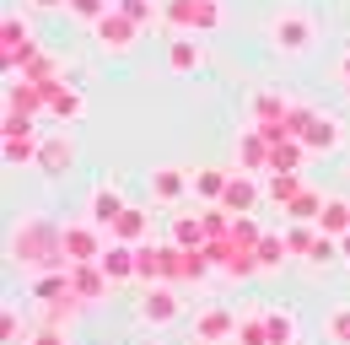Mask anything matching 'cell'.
Here are the masks:
<instances>
[{
	"instance_id": "obj_1",
	"label": "cell",
	"mask_w": 350,
	"mask_h": 345,
	"mask_svg": "<svg viewBox=\"0 0 350 345\" xmlns=\"http://www.w3.org/2000/svg\"><path fill=\"white\" fill-rule=\"evenodd\" d=\"M11 259L27 264L33 275H44V270H70V264H65V248H59V227L44 221V216H27V221L11 232Z\"/></svg>"
},
{
	"instance_id": "obj_2",
	"label": "cell",
	"mask_w": 350,
	"mask_h": 345,
	"mask_svg": "<svg viewBox=\"0 0 350 345\" xmlns=\"http://www.w3.org/2000/svg\"><path fill=\"white\" fill-rule=\"evenodd\" d=\"M162 22L178 33H216L221 27V0H167Z\"/></svg>"
},
{
	"instance_id": "obj_3",
	"label": "cell",
	"mask_w": 350,
	"mask_h": 345,
	"mask_svg": "<svg viewBox=\"0 0 350 345\" xmlns=\"http://www.w3.org/2000/svg\"><path fill=\"white\" fill-rule=\"evenodd\" d=\"M59 248H65V264H97L108 243L97 221H59Z\"/></svg>"
},
{
	"instance_id": "obj_4",
	"label": "cell",
	"mask_w": 350,
	"mask_h": 345,
	"mask_svg": "<svg viewBox=\"0 0 350 345\" xmlns=\"http://www.w3.org/2000/svg\"><path fill=\"white\" fill-rule=\"evenodd\" d=\"M140 324L146 329H167V324H178L183 318V297H178V286L173 281H157V286H146L140 292Z\"/></svg>"
},
{
	"instance_id": "obj_5",
	"label": "cell",
	"mask_w": 350,
	"mask_h": 345,
	"mask_svg": "<svg viewBox=\"0 0 350 345\" xmlns=\"http://www.w3.org/2000/svg\"><path fill=\"white\" fill-rule=\"evenodd\" d=\"M38 151H44L38 125L27 114H5V168H27V162H38Z\"/></svg>"
},
{
	"instance_id": "obj_6",
	"label": "cell",
	"mask_w": 350,
	"mask_h": 345,
	"mask_svg": "<svg viewBox=\"0 0 350 345\" xmlns=\"http://www.w3.org/2000/svg\"><path fill=\"white\" fill-rule=\"evenodd\" d=\"M312 38H318V27H312V16H307V11H297V5H286V11L269 22V43H275V49H286V54L312 49Z\"/></svg>"
},
{
	"instance_id": "obj_7",
	"label": "cell",
	"mask_w": 350,
	"mask_h": 345,
	"mask_svg": "<svg viewBox=\"0 0 350 345\" xmlns=\"http://www.w3.org/2000/svg\"><path fill=\"white\" fill-rule=\"evenodd\" d=\"M146 189H151V200H157L162 211H178V205L194 194V172L173 168V162H167V168H151L146 172Z\"/></svg>"
},
{
	"instance_id": "obj_8",
	"label": "cell",
	"mask_w": 350,
	"mask_h": 345,
	"mask_svg": "<svg viewBox=\"0 0 350 345\" xmlns=\"http://www.w3.org/2000/svg\"><path fill=\"white\" fill-rule=\"evenodd\" d=\"M226 340H237V313L226 302H205L194 313V345H226Z\"/></svg>"
},
{
	"instance_id": "obj_9",
	"label": "cell",
	"mask_w": 350,
	"mask_h": 345,
	"mask_svg": "<svg viewBox=\"0 0 350 345\" xmlns=\"http://www.w3.org/2000/svg\"><path fill=\"white\" fill-rule=\"evenodd\" d=\"M232 157H237V172H254V178H264V172L275 168V151H269V140H264V129H259V125L237 135Z\"/></svg>"
},
{
	"instance_id": "obj_10",
	"label": "cell",
	"mask_w": 350,
	"mask_h": 345,
	"mask_svg": "<svg viewBox=\"0 0 350 345\" xmlns=\"http://www.w3.org/2000/svg\"><path fill=\"white\" fill-rule=\"evenodd\" d=\"M264 200V178L254 172H232V183H226V194H221V211L226 216H254Z\"/></svg>"
},
{
	"instance_id": "obj_11",
	"label": "cell",
	"mask_w": 350,
	"mask_h": 345,
	"mask_svg": "<svg viewBox=\"0 0 350 345\" xmlns=\"http://www.w3.org/2000/svg\"><path fill=\"white\" fill-rule=\"evenodd\" d=\"M124 211H130V205H124V194H119L113 183H97V189L87 194V221H97L103 232H113Z\"/></svg>"
},
{
	"instance_id": "obj_12",
	"label": "cell",
	"mask_w": 350,
	"mask_h": 345,
	"mask_svg": "<svg viewBox=\"0 0 350 345\" xmlns=\"http://www.w3.org/2000/svg\"><path fill=\"white\" fill-rule=\"evenodd\" d=\"M70 162H76V140H70L65 129L44 135V151H38V162H33V168L44 172V178H59V172H70Z\"/></svg>"
},
{
	"instance_id": "obj_13",
	"label": "cell",
	"mask_w": 350,
	"mask_h": 345,
	"mask_svg": "<svg viewBox=\"0 0 350 345\" xmlns=\"http://www.w3.org/2000/svg\"><path fill=\"white\" fill-rule=\"evenodd\" d=\"M92 38L103 43V49H130V43L140 38V22H130V16H124V11L113 5V11H108V16L97 22V27H92Z\"/></svg>"
},
{
	"instance_id": "obj_14",
	"label": "cell",
	"mask_w": 350,
	"mask_h": 345,
	"mask_svg": "<svg viewBox=\"0 0 350 345\" xmlns=\"http://www.w3.org/2000/svg\"><path fill=\"white\" fill-rule=\"evenodd\" d=\"M97 264L108 270V281H113V286H119V281H135V275H140V248L113 238V243L103 248V259H97Z\"/></svg>"
},
{
	"instance_id": "obj_15",
	"label": "cell",
	"mask_w": 350,
	"mask_h": 345,
	"mask_svg": "<svg viewBox=\"0 0 350 345\" xmlns=\"http://www.w3.org/2000/svg\"><path fill=\"white\" fill-rule=\"evenodd\" d=\"M108 286H113V281H108L103 264H70V297L76 302H97Z\"/></svg>"
},
{
	"instance_id": "obj_16",
	"label": "cell",
	"mask_w": 350,
	"mask_h": 345,
	"mask_svg": "<svg viewBox=\"0 0 350 345\" xmlns=\"http://www.w3.org/2000/svg\"><path fill=\"white\" fill-rule=\"evenodd\" d=\"M297 140H302L312 157H318V151H334V146H340V119H334V114H312Z\"/></svg>"
},
{
	"instance_id": "obj_17",
	"label": "cell",
	"mask_w": 350,
	"mask_h": 345,
	"mask_svg": "<svg viewBox=\"0 0 350 345\" xmlns=\"http://www.w3.org/2000/svg\"><path fill=\"white\" fill-rule=\"evenodd\" d=\"M200 60H205V43L194 38V33H178V38L167 43V71H178V76L200 71Z\"/></svg>"
},
{
	"instance_id": "obj_18",
	"label": "cell",
	"mask_w": 350,
	"mask_h": 345,
	"mask_svg": "<svg viewBox=\"0 0 350 345\" xmlns=\"http://www.w3.org/2000/svg\"><path fill=\"white\" fill-rule=\"evenodd\" d=\"M87 114V97H81V86H54V97H49V119H59V125H76Z\"/></svg>"
},
{
	"instance_id": "obj_19",
	"label": "cell",
	"mask_w": 350,
	"mask_h": 345,
	"mask_svg": "<svg viewBox=\"0 0 350 345\" xmlns=\"http://www.w3.org/2000/svg\"><path fill=\"white\" fill-rule=\"evenodd\" d=\"M302 189H307L302 172H264V200H269V205H291Z\"/></svg>"
},
{
	"instance_id": "obj_20",
	"label": "cell",
	"mask_w": 350,
	"mask_h": 345,
	"mask_svg": "<svg viewBox=\"0 0 350 345\" xmlns=\"http://www.w3.org/2000/svg\"><path fill=\"white\" fill-rule=\"evenodd\" d=\"M226 183H232V168H200V172H194V200H205V205H221Z\"/></svg>"
},
{
	"instance_id": "obj_21",
	"label": "cell",
	"mask_w": 350,
	"mask_h": 345,
	"mask_svg": "<svg viewBox=\"0 0 350 345\" xmlns=\"http://www.w3.org/2000/svg\"><path fill=\"white\" fill-rule=\"evenodd\" d=\"M113 238H119V243H135V248H140V243L151 238V211H140V205H130V211L119 216V227H113Z\"/></svg>"
},
{
	"instance_id": "obj_22",
	"label": "cell",
	"mask_w": 350,
	"mask_h": 345,
	"mask_svg": "<svg viewBox=\"0 0 350 345\" xmlns=\"http://www.w3.org/2000/svg\"><path fill=\"white\" fill-rule=\"evenodd\" d=\"M254 259H259V270H280L291 248H286V232H264L259 243H254Z\"/></svg>"
},
{
	"instance_id": "obj_23",
	"label": "cell",
	"mask_w": 350,
	"mask_h": 345,
	"mask_svg": "<svg viewBox=\"0 0 350 345\" xmlns=\"http://www.w3.org/2000/svg\"><path fill=\"white\" fill-rule=\"evenodd\" d=\"M232 345H269V318H264V307H248V313L237 318V340Z\"/></svg>"
},
{
	"instance_id": "obj_24",
	"label": "cell",
	"mask_w": 350,
	"mask_h": 345,
	"mask_svg": "<svg viewBox=\"0 0 350 345\" xmlns=\"http://www.w3.org/2000/svg\"><path fill=\"white\" fill-rule=\"evenodd\" d=\"M318 232H323V238H345V232H350V200H323Z\"/></svg>"
},
{
	"instance_id": "obj_25",
	"label": "cell",
	"mask_w": 350,
	"mask_h": 345,
	"mask_svg": "<svg viewBox=\"0 0 350 345\" xmlns=\"http://www.w3.org/2000/svg\"><path fill=\"white\" fill-rule=\"evenodd\" d=\"M318 238H323L318 221H291V227H286V248H291V259H302V264H307V254H312Z\"/></svg>"
},
{
	"instance_id": "obj_26",
	"label": "cell",
	"mask_w": 350,
	"mask_h": 345,
	"mask_svg": "<svg viewBox=\"0 0 350 345\" xmlns=\"http://www.w3.org/2000/svg\"><path fill=\"white\" fill-rule=\"evenodd\" d=\"M178 248H205V216H173V238Z\"/></svg>"
},
{
	"instance_id": "obj_27",
	"label": "cell",
	"mask_w": 350,
	"mask_h": 345,
	"mask_svg": "<svg viewBox=\"0 0 350 345\" xmlns=\"http://www.w3.org/2000/svg\"><path fill=\"white\" fill-rule=\"evenodd\" d=\"M264 318H269V345H297V318L286 307H264Z\"/></svg>"
},
{
	"instance_id": "obj_28",
	"label": "cell",
	"mask_w": 350,
	"mask_h": 345,
	"mask_svg": "<svg viewBox=\"0 0 350 345\" xmlns=\"http://www.w3.org/2000/svg\"><path fill=\"white\" fill-rule=\"evenodd\" d=\"M286 108H291V97H280V92H259V97H254V119H259V125H280Z\"/></svg>"
},
{
	"instance_id": "obj_29",
	"label": "cell",
	"mask_w": 350,
	"mask_h": 345,
	"mask_svg": "<svg viewBox=\"0 0 350 345\" xmlns=\"http://www.w3.org/2000/svg\"><path fill=\"white\" fill-rule=\"evenodd\" d=\"M269 151H275V168H269V172H297L307 157H312L302 140H280V146H269Z\"/></svg>"
},
{
	"instance_id": "obj_30",
	"label": "cell",
	"mask_w": 350,
	"mask_h": 345,
	"mask_svg": "<svg viewBox=\"0 0 350 345\" xmlns=\"http://www.w3.org/2000/svg\"><path fill=\"white\" fill-rule=\"evenodd\" d=\"M323 335H329L334 345H350V302H340V307L323 313Z\"/></svg>"
},
{
	"instance_id": "obj_31",
	"label": "cell",
	"mask_w": 350,
	"mask_h": 345,
	"mask_svg": "<svg viewBox=\"0 0 350 345\" xmlns=\"http://www.w3.org/2000/svg\"><path fill=\"white\" fill-rule=\"evenodd\" d=\"M286 216H291V221H318V216H323V194H318V189H302V194L286 205Z\"/></svg>"
},
{
	"instance_id": "obj_32",
	"label": "cell",
	"mask_w": 350,
	"mask_h": 345,
	"mask_svg": "<svg viewBox=\"0 0 350 345\" xmlns=\"http://www.w3.org/2000/svg\"><path fill=\"white\" fill-rule=\"evenodd\" d=\"M22 76H27V81H65V76H59V60H54V54H33V60L22 65Z\"/></svg>"
},
{
	"instance_id": "obj_33",
	"label": "cell",
	"mask_w": 350,
	"mask_h": 345,
	"mask_svg": "<svg viewBox=\"0 0 350 345\" xmlns=\"http://www.w3.org/2000/svg\"><path fill=\"white\" fill-rule=\"evenodd\" d=\"M65 5H70V16H76V22H87V27H97V22L113 11V0H65Z\"/></svg>"
},
{
	"instance_id": "obj_34",
	"label": "cell",
	"mask_w": 350,
	"mask_h": 345,
	"mask_svg": "<svg viewBox=\"0 0 350 345\" xmlns=\"http://www.w3.org/2000/svg\"><path fill=\"white\" fill-rule=\"evenodd\" d=\"M113 5H119L130 22H140V27H151V22H157V0H113Z\"/></svg>"
},
{
	"instance_id": "obj_35",
	"label": "cell",
	"mask_w": 350,
	"mask_h": 345,
	"mask_svg": "<svg viewBox=\"0 0 350 345\" xmlns=\"http://www.w3.org/2000/svg\"><path fill=\"white\" fill-rule=\"evenodd\" d=\"M334 259H340V238H318V243H312V254H307V264H312V270H323V264H334Z\"/></svg>"
},
{
	"instance_id": "obj_36",
	"label": "cell",
	"mask_w": 350,
	"mask_h": 345,
	"mask_svg": "<svg viewBox=\"0 0 350 345\" xmlns=\"http://www.w3.org/2000/svg\"><path fill=\"white\" fill-rule=\"evenodd\" d=\"M22 345H70V335H65L59 324H38V329H33Z\"/></svg>"
},
{
	"instance_id": "obj_37",
	"label": "cell",
	"mask_w": 350,
	"mask_h": 345,
	"mask_svg": "<svg viewBox=\"0 0 350 345\" xmlns=\"http://www.w3.org/2000/svg\"><path fill=\"white\" fill-rule=\"evenodd\" d=\"M5 340L22 345V313H16V307H5Z\"/></svg>"
},
{
	"instance_id": "obj_38",
	"label": "cell",
	"mask_w": 350,
	"mask_h": 345,
	"mask_svg": "<svg viewBox=\"0 0 350 345\" xmlns=\"http://www.w3.org/2000/svg\"><path fill=\"white\" fill-rule=\"evenodd\" d=\"M340 81L350 86V49H345V60H340Z\"/></svg>"
},
{
	"instance_id": "obj_39",
	"label": "cell",
	"mask_w": 350,
	"mask_h": 345,
	"mask_svg": "<svg viewBox=\"0 0 350 345\" xmlns=\"http://www.w3.org/2000/svg\"><path fill=\"white\" fill-rule=\"evenodd\" d=\"M340 259H345V264H350V232H345V238H340Z\"/></svg>"
},
{
	"instance_id": "obj_40",
	"label": "cell",
	"mask_w": 350,
	"mask_h": 345,
	"mask_svg": "<svg viewBox=\"0 0 350 345\" xmlns=\"http://www.w3.org/2000/svg\"><path fill=\"white\" fill-rule=\"evenodd\" d=\"M33 5H65V0H33Z\"/></svg>"
},
{
	"instance_id": "obj_41",
	"label": "cell",
	"mask_w": 350,
	"mask_h": 345,
	"mask_svg": "<svg viewBox=\"0 0 350 345\" xmlns=\"http://www.w3.org/2000/svg\"><path fill=\"white\" fill-rule=\"evenodd\" d=\"M151 345H157V340H151Z\"/></svg>"
}]
</instances>
